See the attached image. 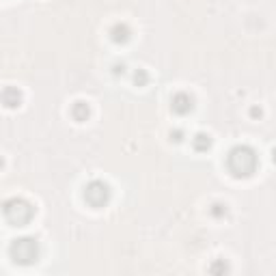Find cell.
Masks as SVG:
<instances>
[{"instance_id":"obj_13","label":"cell","mask_w":276,"mask_h":276,"mask_svg":"<svg viewBox=\"0 0 276 276\" xmlns=\"http://www.w3.org/2000/svg\"><path fill=\"white\" fill-rule=\"evenodd\" d=\"M181 136H184V132H181V130H175V132L171 134V138H173V140H177V143L181 140Z\"/></svg>"},{"instance_id":"obj_7","label":"cell","mask_w":276,"mask_h":276,"mask_svg":"<svg viewBox=\"0 0 276 276\" xmlns=\"http://www.w3.org/2000/svg\"><path fill=\"white\" fill-rule=\"evenodd\" d=\"M110 37H113L115 43H127L132 37V31L127 24H123V22H119V24H115L113 28H110Z\"/></svg>"},{"instance_id":"obj_8","label":"cell","mask_w":276,"mask_h":276,"mask_svg":"<svg viewBox=\"0 0 276 276\" xmlns=\"http://www.w3.org/2000/svg\"><path fill=\"white\" fill-rule=\"evenodd\" d=\"M89 115H91V108H89V104L86 102H76L72 106V117L78 123H84L86 119H89Z\"/></svg>"},{"instance_id":"obj_15","label":"cell","mask_w":276,"mask_h":276,"mask_svg":"<svg viewBox=\"0 0 276 276\" xmlns=\"http://www.w3.org/2000/svg\"><path fill=\"white\" fill-rule=\"evenodd\" d=\"M252 117H261V108H252Z\"/></svg>"},{"instance_id":"obj_10","label":"cell","mask_w":276,"mask_h":276,"mask_svg":"<svg viewBox=\"0 0 276 276\" xmlns=\"http://www.w3.org/2000/svg\"><path fill=\"white\" fill-rule=\"evenodd\" d=\"M211 216H214V218H225L227 216V205H222V203H214L211 205Z\"/></svg>"},{"instance_id":"obj_5","label":"cell","mask_w":276,"mask_h":276,"mask_svg":"<svg viewBox=\"0 0 276 276\" xmlns=\"http://www.w3.org/2000/svg\"><path fill=\"white\" fill-rule=\"evenodd\" d=\"M171 108H173L175 115L184 117L195 108V99H192V95H188V93H175L173 99H171Z\"/></svg>"},{"instance_id":"obj_2","label":"cell","mask_w":276,"mask_h":276,"mask_svg":"<svg viewBox=\"0 0 276 276\" xmlns=\"http://www.w3.org/2000/svg\"><path fill=\"white\" fill-rule=\"evenodd\" d=\"M2 214H4L9 225L26 227L28 222L35 218V207H33V203L26 201V198L13 197V198H7V201L2 203Z\"/></svg>"},{"instance_id":"obj_1","label":"cell","mask_w":276,"mask_h":276,"mask_svg":"<svg viewBox=\"0 0 276 276\" xmlns=\"http://www.w3.org/2000/svg\"><path fill=\"white\" fill-rule=\"evenodd\" d=\"M257 151L248 145H237L229 151L227 156V168L233 177H250L257 171Z\"/></svg>"},{"instance_id":"obj_14","label":"cell","mask_w":276,"mask_h":276,"mask_svg":"<svg viewBox=\"0 0 276 276\" xmlns=\"http://www.w3.org/2000/svg\"><path fill=\"white\" fill-rule=\"evenodd\" d=\"M123 76V74H125V65H115V76Z\"/></svg>"},{"instance_id":"obj_3","label":"cell","mask_w":276,"mask_h":276,"mask_svg":"<svg viewBox=\"0 0 276 276\" xmlns=\"http://www.w3.org/2000/svg\"><path fill=\"white\" fill-rule=\"evenodd\" d=\"M9 257L20 266H33L39 259V242L35 237H17L9 246Z\"/></svg>"},{"instance_id":"obj_11","label":"cell","mask_w":276,"mask_h":276,"mask_svg":"<svg viewBox=\"0 0 276 276\" xmlns=\"http://www.w3.org/2000/svg\"><path fill=\"white\" fill-rule=\"evenodd\" d=\"M134 82H136V86H145L147 82H149V74H147L145 69H138V72L134 74Z\"/></svg>"},{"instance_id":"obj_12","label":"cell","mask_w":276,"mask_h":276,"mask_svg":"<svg viewBox=\"0 0 276 276\" xmlns=\"http://www.w3.org/2000/svg\"><path fill=\"white\" fill-rule=\"evenodd\" d=\"M227 263L225 261H218V263H214V266L209 268V272H214V274H218V272H227Z\"/></svg>"},{"instance_id":"obj_16","label":"cell","mask_w":276,"mask_h":276,"mask_svg":"<svg viewBox=\"0 0 276 276\" xmlns=\"http://www.w3.org/2000/svg\"><path fill=\"white\" fill-rule=\"evenodd\" d=\"M2 166H4V160H2V158H0V171H2Z\"/></svg>"},{"instance_id":"obj_6","label":"cell","mask_w":276,"mask_h":276,"mask_svg":"<svg viewBox=\"0 0 276 276\" xmlns=\"http://www.w3.org/2000/svg\"><path fill=\"white\" fill-rule=\"evenodd\" d=\"M0 102H2L4 108H20L22 106V91L17 86H4L2 93H0Z\"/></svg>"},{"instance_id":"obj_4","label":"cell","mask_w":276,"mask_h":276,"mask_svg":"<svg viewBox=\"0 0 276 276\" xmlns=\"http://www.w3.org/2000/svg\"><path fill=\"white\" fill-rule=\"evenodd\" d=\"M84 201L91 205V207H104L108 205L110 201V186L106 181H99V179H93L84 186Z\"/></svg>"},{"instance_id":"obj_9","label":"cell","mask_w":276,"mask_h":276,"mask_svg":"<svg viewBox=\"0 0 276 276\" xmlns=\"http://www.w3.org/2000/svg\"><path fill=\"white\" fill-rule=\"evenodd\" d=\"M192 147H195V151H198V154H203V151H207L209 147H211V138H209V134H203V132H198L195 138H192Z\"/></svg>"}]
</instances>
